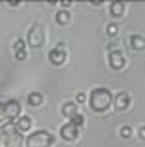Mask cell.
Segmentation results:
<instances>
[{
	"label": "cell",
	"instance_id": "cell-1",
	"mask_svg": "<svg viewBox=\"0 0 145 147\" xmlns=\"http://www.w3.org/2000/svg\"><path fill=\"white\" fill-rule=\"evenodd\" d=\"M90 108L94 111H106L111 104V92L107 91L106 87H96L92 92H90Z\"/></svg>",
	"mask_w": 145,
	"mask_h": 147
},
{
	"label": "cell",
	"instance_id": "cell-2",
	"mask_svg": "<svg viewBox=\"0 0 145 147\" xmlns=\"http://www.w3.org/2000/svg\"><path fill=\"white\" fill-rule=\"evenodd\" d=\"M53 143V136L45 130H36L26 138V147H49Z\"/></svg>",
	"mask_w": 145,
	"mask_h": 147
},
{
	"label": "cell",
	"instance_id": "cell-3",
	"mask_svg": "<svg viewBox=\"0 0 145 147\" xmlns=\"http://www.w3.org/2000/svg\"><path fill=\"white\" fill-rule=\"evenodd\" d=\"M43 43V28L40 25H32L28 32V45L30 47H42Z\"/></svg>",
	"mask_w": 145,
	"mask_h": 147
},
{
	"label": "cell",
	"instance_id": "cell-4",
	"mask_svg": "<svg viewBox=\"0 0 145 147\" xmlns=\"http://www.w3.org/2000/svg\"><path fill=\"white\" fill-rule=\"evenodd\" d=\"M64 61H66V51H64L62 45H59V47H55V49L49 51V62H53L55 66L64 64Z\"/></svg>",
	"mask_w": 145,
	"mask_h": 147
},
{
	"label": "cell",
	"instance_id": "cell-5",
	"mask_svg": "<svg viewBox=\"0 0 145 147\" xmlns=\"http://www.w3.org/2000/svg\"><path fill=\"white\" fill-rule=\"evenodd\" d=\"M19 113H21V106H19L17 100H9V102H6V115H8L9 121L19 119Z\"/></svg>",
	"mask_w": 145,
	"mask_h": 147
},
{
	"label": "cell",
	"instance_id": "cell-6",
	"mask_svg": "<svg viewBox=\"0 0 145 147\" xmlns=\"http://www.w3.org/2000/svg\"><path fill=\"white\" fill-rule=\"evenodd\" d=\"M113 104H115V108L119 109V111L126 109L128 104H130V96H128V92H117L115 98H113Z\"/></svg>",
	"mask_w": 145,
	"mask_h": 147
},
{
	"label": "cell",
	"instance_id": "cell-7",
	"mask_svg": "<svg viewBox=\"0 0 145 147\" xmlns=\"http://www.w3.org/2000/svg\"><path fill=\"white\" fill-rule=\"evenodd\" d=\"M109 66L113 70H121L124 66V57L121 51H111L109 53Z\"/></svg>",
	"mask_w": 145,
	"mask_h": 147
},
{
	"label": "cell",
	"instance_id": "cell-8",
	"mask_svg": "<svg viewBox=\"0 0 145 147\" xmlns=\"http://www.w3.org/2000/svg\"><path fill=\"white\" fill-rule=\"evenodd\" d=\"M60 136H62L64 140H76L77 138V126H74L72 123H66V125L60 128Z\"/></svg>",
	"mask_w": 145,
	"mask_h": 147
},
{
	"label": "cell",
	"instance_id": "cell-9",
	"mask_svg": "<svg viewBox=\"0 0 145 147\" xmlns=\"http://www.w3.org/2000/svg\"><path fill=\"white\" fill-rule=\"evenodd\" d=\"M13 51H15V59L17 61H25L26 59V47H25V40H15L13 43Z\"/></svg>",
	"mask_w": 145,
	"mask_h": 147
},
{
	"label": "cell",
	"instance_id": "cell-10",
	"mask_svg": "<svg viewBox=\"0 0 145 147\" xmlns=\"http://www.w3.org/2000/svg\"><path fill=\"white\" fill-rule=\"evenodd\" d=\"M30 125H32V119H30V117H26V115L19 117L17 121H15V126H17V132H19V134H21V132H26V130L30 128Z\"/></svg>",
	"mask_w": 145,
	"mask_h": 147
},
{
	"label": "cell",
	"instance_id": "cell-11",
	"mask_svg": "<svg viewBox=\"0 0 145 147\" xmlns=\"http://www.w3.org/2000/svg\"><path fill=\"white\" fill-rule=\"evenodd\" d=\"M128 43H130V45H132L136 51H141V49H145V38H143V36H138V34L130 36V38H128Z\"/></svg>",
	"mask_w": 145,
	"mask_h": 147
},
{
	"label": "cell",
	"instance_id": "cell-12",
	"mask_svg": "<svg viewBox=\"0 0 145 147\" xmlns=\"http://www.w3.org/2000/svg\"><path fill=\"white\" fill-rule=\"evenodd\" d=\"M62 113L68 119H72L74 115H77V104H74V102H66V104L62 106Z\"/></svg>",
	"mask_w": 145,
	"mask_h": 147
},
{
	"label": "cell",
	"instance_id": "cell-13",
	"mask_svg": "<svg viewBox=\"0 0 145 147\" xmlns=\"http://www.w3.org/2000/svg\"><path fill=\"white\" fill-rule=\"evenodd\" d=\"M2 132L6 136H13V134H19L17 132V126H15V121H8L2 125Z\"/></svg>",
	"mask_w": 145,
	"mask_h": 147
},
{
	"label": "cell",
	"instance_id": "cell-14",
	"mask_svg": "<svg viewBox=\"0 0 145 147\" xmlns=\"http://www.w3.org/2000/svg\"><path fill=\"white\" fill-rule=\"evenodd\" d=\"M109 11H111L113 17H119V15H123V11H124V4L123 2H111Z\"/></svg>",
	"mask_w": 145,
	"mask_h": 147
},
{
	"label": "cell",
	"instance_id": "cell-15",
	"mask_svg": "<svg viewBox=\"0 0 145 147\" xmlns=\"http://www.w3.org/2000/svg\"><path fill=\"white\" fill-rule=\"evenodd\" d=\"M42 102H43V96L40 92H30L28 94V104L30 106H40Z\"/></svg>",
	"mask_w": 145,
	"mask_h": 147
},
{
	"label": "cell",
	"instance_id": "cell-16",
	"mask_svg": "<svg viewBox=\"0 0 145 147\" xmlns=\"http://www.w3.org/2000/svg\"><path fill=\"white\" fill-rule=\"evenodd\" d=\"M57 23H60V25H66V23L70 21V13L66 11V9H60V11H57Z\"/></svg>",
	"mask_w": 145,
	"mask_h": 147
},
{
	"label": "cell",
	"instance_id": "cell-17",
	"mask_svg": "<svg viewBox=\"0 0 145 147\" xmlns=\"http://www.w3.org/2000/svg\"><path fill=\"white\" fill-rule=\"evenodd\" d=\"M6 143H8L9 147H19V145H21V136H19V134L8 136V140H6Z\"/></svg>",
	"mask_w": 145,
	"mask_h": 147
},
{
	"label": "cell",
	"instance_id": "cell-18",
	"mask_svg": "<svg viewBox=\"0 0 145 147\" xmlns=\"http://www.w3.org/2000/svg\"><path fill=\"white\" fill-rule=\"evenodd\" d=\"M70 123H72L74 126H77V128H79V126L85 123V119H83V115H79V113H77V115H74L72 119H70Z\"/></svg>",
	"mask_w": 145,
	"mask_h": 147
},
{
	"label": "cell",
	"instance_id": "cell-19",
	"mask_svg": "<svg viewBox=\"0 0 145 147\" xmlns=\"http://www.w3.org/2000/svg\"><path fill=\"white\" fill-rule=\"evenodd\" d=\"M119 134H121V138H130V136H132V128H130V126H123V128L119 130Z\"/></svg>",
	"mask_w": 145,
	"mask_h": 147
},
{
	"label": "cell",
	"instance_id": "cell-20",
	"mask_svg": "<svg viewBox=\"0 0 145 147\" xmlns=\"http://www.w3.org/2000/svg\"><path fill=\"white\" fill-rule=\"evenodd\" d=\"M106 30H107V34H109V36H115L117 32H119V26H117L115 23H109V25H107V28H106Z\"/></svg>",
	"mask_w": 145,
	"mask_h": 147
},
{
	"label": "cell",
	"instance_id": "cell-21",
	"mask_svg": "<svg viewBox=\"0 0 145 147\" xmlns=\"http://www.w3.org/2000/svg\"><path fill=\"white\" fill-rule=\"evenodd\" d=\"M6 119H8V115H6V104H2V102H0V123L6 121Z\"/></svg>",
	"mask_w": 145,
	"mask_h": 147
},
{
	"label": "cell",
	"instance_id": "cell-22",
	"mask_svg": "<svg viewBox=\"0 0 145 147\" xmlns=\"http://www.w3.org/2000/svg\"><path fill=\"white\" fill-rule=\"evenodd\" d=\"M76 100H77V102H85V94H83V92H77Z\"/></svg>",
	"mask_w": 145,
	"mask_h": 147
},
{
	"label": "cell",
	"instance_id": "cell-23",
	"mask_svg": "<svg viewBox=\"0 0 145 147\" xmlns=\"http://www.w3.org/2000/svg\"><path fill=\"white\" fill-rule=\"evenodd\" d=\"M140 138L145 140V126H141V128H140Z\"/></svg>",
	"mask_w": 145,
	"mask_h": 147
},
{
	"label": "cell",
	"instance_id": "cell-24",
	"mask_svg": "<svg viewBox=\"0 0 145 147\" xmlns=\"http://www.w3.org/2000/svg\"><path fill=\"white\" fill-rule=\"evenodd\" d=\"M62 6H64V8H70V6H72V2H70V0H62Z\"/></svg>",
	"mask_w": 145,
	"mask_h": 147
}]
</instances>
